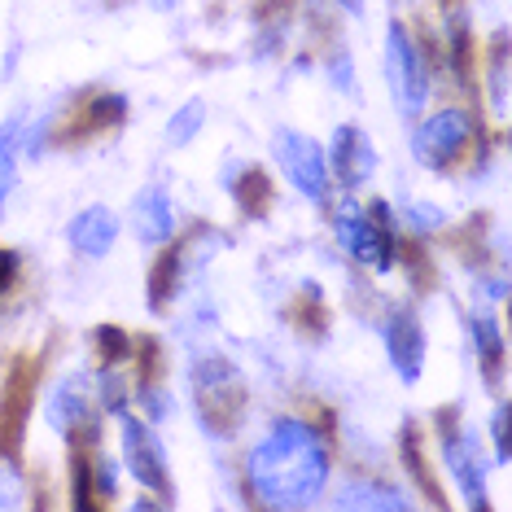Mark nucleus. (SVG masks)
I'll use <instances>...</instances> for the list:
<instances>
[{"label":"nucleus","instance_id":"412c9836","mask_svg":"<svg viewBox=\"0 0 512 512\" xmlns=\"http://www.w3.org/2000/svg\"><path fill=\"white\" fill-rule=\"evenodd\" d=\"M403 224L416 232V237H425V232H438L442 224H447V215L438 211V206H429V202H407L403 206Z\"/></svg>","mask_w":512,"mask_h":512},{"label":"nucleus","instance_id":"9d476101","mask_svg":"<svg viewBox=\"0 0 512 512\" xmlns=\"http://www.w3.org/2000/svg\"><path fill=\"white\" fill-rule=\"evenodd\" d=\"M123 464L132 469V482H141L145 491H162L167 495L171 486V473H167V456H162L154 429L136 416H123Z\"/></svg>","mask_w":512,"mask_h":512},{"label":"nucleus","instance_id":"6e6552de","mask_svg":"<svg viewBox=\"0 0 512 512\" xmlns=\"http://www.w3.org/2000/svg\"><path fill=\"white\" fill-rule=\"evenodd\" d=\"M219 246H224V241H219V232H202V228H197L189 241H176V237H171V241H167V254L158 259L154 276H149V302H154V311L167 307V302L180 294V285L189 281V272L197 267V259L206 263V254L219 250Z\"/></svg>","mask_w":512,"mask_h":512},{"label":"nucleus","instance_id":"a878e982","mask_svg":"<svg viewBox=\"0 0 512 512\" xmlns=\"http://www.w3.org/2000/svg\"><path fill=\"white\" fill-rule=\"evenodd\" d=\"M149 5H154V9H176L180 0H149Z\"/></svg>","mask_w":512,"mask_h":512},{"label":"nucleus","instance_id":"f8f14e48","mask_svg":"<svg viewBox=\"0 0 512 512\" xmlns=\"http://www.w3.org/2000/svg\"><path fill=\"white\" fill-rule=\"evenodd\" d=\"M324 158H329V176L342 184V189H359V184L372 176V167H377V149H372L364 127H355V123L337 127Z\"/></svg>","mask_w":512,"mask_h":512},{"label":"nucleus","instance_id":"393cba45","mask_svg":"<svg viewBox=\"0 0 512 512\" xmlns=\"http://www.w3.org/2000/svg\"><path fill=\"white\" fill-rule=\"evenodd\" d=\"M337 5H342L346 14H359V9H364V0H337Z\"/></svg>","mask_w":512,"mask_h":512},{"label":"nucleus","instance_id":"39448f33","mask_svg":"<svg viewBox=\"0 0 512 512\" xmlns=\"http://www.w3.org/2000/svg\"><path fill=\"white\" fill-rule=\"evenodd\" d=\"M386 84L394 97V110L403 119H416L429 101V71H425V57L416 49V40L407 36L403 22H390L386 31Z\"/></svg>","mask_w":512,"mask_h":512},{"label":"nucleus","instance_id":"f257e3e1","mask_svg":"<svg viewBox=\"0 0 512 512\" xmlns=\"http://www.w3.org/2000/svg\"><path fill=\"white\" fill-rule=\"evenodd\" d=\"M333 473V451L311 421L281 416L246 456V486L263 508H311Z\"/></svg>","mask_w":512,"mask_h":512},{"label":"nucleus","instance_id":"1a4fd4ad","mask_svg":"<svg viewBox=\"0 0 512 512\" xmlns=\"http://www.w3.org/2000/svg\"><path fill=\"white\" fill-rule=\"evenodd\" d=\"M97 399L88 394V381L84 377H71L53 390L49 399V425L62 434L66 442L75 447H92L101 438V416H97Z\"/></svg>","mask_w":512,"mask_h":512},{"label":"nucleus","instance_id":"5701e85b","mask_svg":"<svg viewBox=\"0 0 512 512\" xmlns=\"http://www.w3.org/2000/svg\"><path fill=\"white\" fill-rule=\"evenodd\" d=\"M491 434H495V456H499V464H508V451H512V442H508V407H495Z\"/></svg>","mask_w":512,"mask_h":512},{"label":"nucleus","instance_id":"dca6fc26","mask_svg":"<svg viewBox=\"0 0 512 512\" xmlns=\"http://www.w3.org/2000/svg\"><path fill=\"white\" fill-rule=\"evenodd\" d=\"M473 351H477V364L491 381H499V368H504V333H499L495 316H473Z\"/></svg>","mask_w":512,"mask_h":512},{"label":"nucleus","instance_id":"ddd939ff","mask_svg":"<svg viewBox=\"0 0 512 512\" xmlns=\"http://www.w3.org/2000/svg\"><path fill=\"white\" fill-rule=\"evenodd\" d=\"M66 241H71V250L84 254V259H106L114 250V241H119V215H114L110 206H88V211H79L71 224H66Z\"/></svg>","mask_w":512,"mask_h":512},{"label":"nucleus","instance_id":"6ab92c4d","mask_svg":"<svg viewBox=\"0 0 512 512\" xmlns=\"http://www.w3.org/2000/svg\"><path fill=\"white\" fill-rule=\"evenodd\" d=\"M202 123H206V106H202V101H197V97L184 101V106L167 119V145L171 149H184L197 132H202Z\"/></svg>","mask_w":512,"mask_h":512},{"label":"nucleus","instance_id":"423d86ee","mask_svg":"<svg viewBox=\"0 0 512 512\" xmlns=\"http://www.w3.org/2000/svg\"><path fill=\"white\" fill-rule=\"evenodd\" d=\"M272 158L281 162V171L289 176V184L307 197V202L324 206L333 193V176H329V158H324V149L311 141V136L294 132V127H281V132L272 136Z\"/></svg>","mask_w":512,"mask_h":512},{"label":"nucleus","instance_id":"7ed1b4c3","mask_svg":"<svg viewBox=\"0 0 512 512\" xmlns=\"http://www.w3.org/2000/svg\"><path fill=\"white\" fill-rule=\"evenodd\" d=\"M193 390H197V416L211 434H232L241 425V407H246V394H241V372L228 364L224 355H206L193 364Z\"/></svg>","mask_w":512,"mask_h":512},{"label":"nucleus","instance_id":"f03ea898","mask_svg":"<svg viewBox=\"0 0 512 512\" xmlns=\"http://www.w3.org/2000/svg\"><path fill=\"white\" fill-rule=\"evenodd\" d=\"M333 232H337V246L351 254L355 263L372 267V272H390L394 267V215L381 206H359L351 197H342V206L333 211Z\"/></svg>","mask_w":512,"mask_h":512},{"label":"nucleus","instance_id":"0eeeda50","mask_svg":"<svg viewBox=\"0 0 512 512\" xmlns=\"http://www.w3.org/2000/svg\"><path fill=\"white\" fill-rule=\"evenodd\" d=\"M438 429H442V460H447V473L456 477L469 508H482L486 504V456H482V447H477V434L469 425H460L456 407H442Z\"/></svg>","mask_w":512,"mask_h":512},{"label":"nucleus","instance_id":"b1692460","mask_svg":"<svg viewBox=\"0 0 512 512\" xmlns=\"http://www.w3.org/2000/svg\"><path fill=\"white\" fill-rule=\"evenodd\" d=\"M14 276H18V254L0 250V294H5V289L14 285Z\"/></svg>","mask_w":512,"mask_h":512},{"label":"nucleus","instance_id":"f3484780","mask_svg":"<svg viewBox=\"0 0 512 512\" xmlns=\"http://www.w3.org/2000/svg\"><path fill=\"white\" fill-rule=\"evenodd\" d=\"M232 197L241 202V211L246 215H263L267 206H272V176H267L263 167H246L232 184Z\"/></svg>","mask_w":512,"mask_h":512},{"label":"nucleus","instance_id":"9b49d317","mask_svg":"<svg viewBox=\"0 0 512 512\" xmlns=\"http://www.w3.org/2000/svg\"><path fill=\"white\" fill-rule=\"evenodd\" d=\"M381 337H386V355H390L394 372H399L407 386H416L425 372V329H421V320H416V311L394 307L386 324H381Z\"/></svg>","mask_w":512,"mask_h":512},{"label":"nucleus","instance_id":"a211bd4d","mask_svg":"<svg viewBox=\"0 0 512 512\" xmlns=\"http://www.w3.org/2000/svg\"><path fill=\"white\" fill-rule=\"evenodd\" d=\"M18 162H22V119H9L0 127V206L18 184Z\"/></svg>","mask_w":512,"mask_h":512},{"label":"nucleus","instance_id":"20e7f679","mask_svg":"<svg viewBox=\"0 0 512 512\" xmlns=\"http://www.w3.org/2000/svg\"><path fill=\"white\" fill-rule=\"evenodd\" d=\"M473 136H477V123H473L469 110H460V106L434 110L429 119L416 123V132H412V158L421 162L425 171H451L464 154H469Z\"/></svg>","mask_w":512,"mask_h":512},{"label":"nucleus","instance_id":"4be33fe9","mask_svg":"<svg viewBox=\"0 0 512 512\" xmlns=\"http://www.w3.org/2000/svg\"><path fill=\"white\" fill-rule=\"evenodd\" d=\"M97 342H101V351H106V359L110 364H123V359H132L136 355V342L127 333H119V329H97Z\"/></svg>","mask_w":512,"mask_h":512},{"label":"nucleus","instance_id":"2eb2a0df","mask_svg":"<svg viewBox=\"0 0 512 512\" xmlns=\"http://www.w3.org/2000/svg\"><path fill=\"white\" fill-rule=\"evenodd\" d=\"M333 508H386V512H403V508H412V495L394 491L390 482H351L346 491H337Z\"/></svg>","mask_w":512,"mask_h":512},{"label":"nucleus","instance_id":"aec40b11","mask_svg":"<svg viewBox=\"0 0 512 512\" xmlns=\"http://www.w3.org/2000/svg\"><path fill=\"white\" fill-rule=\"evenodd\" d=\"M127 119V101L119 92H106V97H92L88 101V123L92 127H119Z\"/></svg>","mask_w":512,"mask_h":512},{"label":"nucleus","instance_id":"4468645a","mask_svg":"<svg viewBox=\"0 0 512 512\" xmlns=\"http://www.w3.org/2000/svg\"><path fill=\"white\" fill-rule=\"evenodd\" d=\"M132 228L149 246H167L176 237V211H171V193L162 184H145L132 202Z\"/></svg>","mask_w":512,"mask_h":512}]
</instances>
